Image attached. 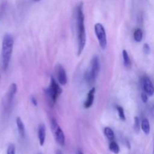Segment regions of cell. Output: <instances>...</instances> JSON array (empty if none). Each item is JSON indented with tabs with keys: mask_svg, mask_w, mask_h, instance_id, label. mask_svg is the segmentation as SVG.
I'll list each match as a JSON object with an SVG mask.
<instances>
[{
	"mask_svg": "<svg viewBox=\"0 0 154 154\" xmlns=\"http://www.w3.org/2000/svg\"><path fill=\"white\" fill-rule=\"evenodd\" d=\"M143 51L146 54H149L150 53V47L147 43L144 44L143 45Z\"/></svg>",
	"mask_w": 154,
	"mask_h": 154,
	"instance_id": "7402d4cb",
	"label": "cell"
},
{
	"mask_svg": "<svg viewBox=\"0 0 154 154\" xmlns=\"http://www.w3.org/2000/svg\"><path fill=\"white\" fill-rule=\"evenodd\" d=\"M123 64L126 69H129L132 67V61L130 60L129 54H128L126 50H123Z\"/></svg>",
	"mask_w": 154,
	"mask_h": 154,
	"instance_id": "4fadbf2b",
	"label": "cell"
},
{
	"mask_svg": "<svg viewBox=\"0 0 154 154\" xmlns=\"http://www.w3.org/2000/svg\"><path fill=\"white\" fill-rule=\"evenodd\" d=\"M94 31L95 34L97 37L99 46L102 49L105 50L107 47V35L105 27L102 23H98L95 24Z\"/></svg>",
	"mask_w": 154,
	"mask_h": 154,
	"instance_id": "52a82bcc",
	"label": "cell"
},
{
	"mask_svg": "<svg viewBox=\"0 0 154 154\" xmlns=\"http://www.w3.org/2000/svg\"><path fill=\"white\" fill-rule=\"evenodd\" d=\"M116 109H117V113H118V116L120 120H123V121H125L126 120V115H125L124 109L121 106H117L116 107Z\"/></svg>",
	"mask_w": 154,
	"mask_h": 154,
	"instance_id": "ac0fdd59",
	"label": "cell"
},
{
	"mask_svg": "<svg viewBox=\"0 0 154 154\" xmlns=\"http://www.w3.org/2000/svg\"><path fill=\"white\" fill-rule=\"evenodd\" d=\"M63 90L60 87V84L57 83L53 77H51L50 85L46 90V96H48L49 103L52 105H54V104L57 102V98L61 94Z\"/></svg>",
	"mask_w": 154,
	"mask_h": 154,
	"instance_id": "277c9868",
	"label": "cell"
},
{
	"mask_svg": "<svg viewBox=\"0 0 154 154\" xmlns=\"http://www.w3.org/2000/svg\"><path fill=\"white\" fill-rule=\"evenodd\" d=\"M51 128L52 130L53 134L54 135L56 141L60 145L63 146L66 142V138H65L64 132H63V129L58 124L57 120L54 118H52L51 120Z\"/></svg>",
	"mask_w": 154,
	"mask_h": 154,
	"instance_id": "5b68a950",
	"label": "cell"
},
{
	"mask_svg": "<svg viewBox=\"0 0 154 154\" xmlns=\"http://www.w3.org/2000/svg\"><path fill=\"white\" fill-rule=\"evenodd\" d=\"M41 0H34L35 2H40Z\"/></svg>",
	"mask_w": 154,
	"mask_h": 154,
	"instance_id": "484cf974",
	"label": "cell"
},
{
	"mask_svg": "<svg viewBox=\"0 0 154 154\" xmlns=\"http://www.w3.org/2000/svg\"><path fill=\"white\" fill-rule=\"evenodd\" d=\"M14 38L11 34L6 33L2 39V69L4 71L7 70L10 63L11 57L14 48Z\"/></svg>",
	"mask_w": 154,
	"mask_h": 154,
	"instance_id": "7a4b0ae2",
	"label": "cell"
},
{
	"mask_svg": "<svg viewBox=\"0 0 154 154\" xmlns=\"http://www.w3.org/2000/svg\"><path fill=\"white\" fill-rule=\"evenodd\" d=\"M38 138L39 144L43 146L45 144V138H46V126L44 123H41L38 128Z\"/></svg>",
	"mask_w": 154,
	"mask_h": 154,
	"instance_id": "8fae6325",
	"label": "cell"
},
{
	"mask_svg": "<svg viewBox=\"0 0 154 154\" xmlns=\"http://www.w3.org/2000/svg\"><path fill=\"white\" fill-rule=\"evenodd\" d=\"M141 87L143 91L147 93L148 96H152L154 95V86L151 80L147 76H144L141 78Z\"/></svg>",
	"mask_w": 154,
	"mask_h": 154,
	"instance_id": "ba28073f",
	"label": "cell"
},
{
	"mask_svg": "<svg viewBox=\"0 0 154 154\" xmlns=\"http://www.w3.org/2000/svg\"><path fill=\"white\" fill-rule=\"evenodd\" d=\"M84 3L80 2L76 7V20L77 30H78V55L80 56L84 51L87 42V34L85 29V17H84V10H83Z\"/></svg>",
	"mask_w": 154,
	"mask_h": 154,
	"instance_id": "6da1fadb",
	"label": "cell"
},
{
	"mask_svg": "<svg viewBox=\"0 0 154 154\" xmlns=\"http://www.w3.org/2000/svg\"><path fill=\"white\" fill-rule=\"evenodd\" d=\"M7 154H16V147L14 144H9L7 148Z\"/></svg>",
	"mask_w": 154,
	"mask_h": 154,
	"instance_id": "ffe728a7",
	"label": "cell"
},
{
	"mask_svg": "<svg viewBox=\"0 0 154 154\" xmlns=\"http://www.w3.org/2000/svg\"><path fill=\"white\" fill-rule=\"evenodd\" d=\"M17 91V86L16 84L13 83L9 87L8 93H6L4 99H3V108H4L5 111H8L10 110L11 107L12 102H13L14 97L15 94Z\"/></svg>",
	"mask_w": 154,
	"mask_h": 154,
	"instance_id": "8992f818",
	"label": "cell"
},
{
	"mask_svg": "<svg viewBox=\"0 0 154 154\" xmlns=\"http://www.w3.org/2000/svg\"><path fill=\"white\" fill-rule=\"evenodd\" d=\"M109 150L114 154H118L120 153V147L116 141H112L109 144Z\"/></svg>",
	"mask_w": 154,
	"mask_h": 154,
	"instance_id": "e0dca14e",
	"label": "cell"
},
{
	"mask_svg": "<svg viewBox=\"0 0 154 154\" xmlns=\"http://www.w3.org/2000/svg\"><path fill=\"white\" fill-rule=\"evenodd\" d=\"M133 38L136 42H141L143 38V32L141 29H136L133 33Z\"/></svg>",
	"mask_w": 154,
	"mask_h": 154,
	"instance_id": "2e32d148",
	"label": "cell"
},
{
	"mask_svg": "<svg viewBox=\"0 0 154 154\" xmlns=\"http://www.w3.org/2000/svg\"><path fill=\"white\" fill-rule=\"evenodd\" d=\"M153 154H154V145H153Z\"/></svg>",
	"mask_w": 154,
	"mask_h": 154,
	"instance_id": "4316f807",
	"label": "cell"
},
{
	"mask_svg": "<svg viewBox=\"0 0 154 154\" xmlns=\"http://www.w3.org/2000/svg\"><path fill=\"white\" fill-rule=\"evenodd\" d=\"M104 134L106 136V138L109 140L110 141H114V138H115V135H114V131L112 130V129H111L110 127H105L104 129Z\"/></svg>",
	"mask_w": 154,
	"mask_h": 154,
	"instance_id": "9a60e30c",
	"label": "cell"
},
{
	"mask_svg": "<svg viewBox=\"0 0 154 154\" xmlns=\"http://www.w3.org/2000/svg\"><path fill=\"white\" fill-rule=\"evenodd\" d=\"M141 101L143 102V103H147V101H148V95L143 91L141 95Z\"/></svg>",
	"mask_w": 154,
	"mask_h": 154,
	"instance_id": "44dd1931",
	"label": "cell"
},
{
	"mask_svg": "<svg viewBox=\"0 0 154 154\" xmlns=\"http://www.w3.org/2000/svg\"><path fill=\"white\" fill-rule=\"evenodd\" d=\"M31 102H32V104L34 105V106L36 107L38 105L37 99H36L35 97H34V96H32V97H31Z\"/></svg>",
	"mask_w": 154,
	"mask_h": 154,
	"instance_id": "603a6c76",
	"label": "cell"
},
{
	"mask_svg": "<svg viewBox=\"0 0 154 154\" xmlns=\"http://www.w3.org/2000/svg\"><path fill=\"white\" fill-rule=\"evenodd\" d=\"M16 124L17 127L18 132H19L20 135L22 138H24L26 135V131H25V126H24L23 122L22 121L21 118L20 117H17L16 118Z\"/></svg>",
	"mask_w": 154,
	"mask_h": 154,
	"instance_id": "7c38bea8",
	"label": "cell"
},
{
	"mask_svg": "<svg viewBox=\"0 0 154 154\" xmlns=\"http://www.w3.org/2000/svg\"><path fill=\"white\" fill-rule=\"evenodd\" d=\"M0 80H1V75H0Z\"/></svg>",
	"mask_w": 154,
	"mask_h": 154,
	"instance_id": "83f0119b",
	"label": "cell"
},
{
	"mask_svg": "<svg viewBox=\"0 0 154 154\" xmlns=\"http://www.w3.org/2000/svg\"><path fill=\"white\" fill-rule=\"evenodd\" d=\"M95 93H96V88L95 87L90 89V91L87 93V99H86V101L84 103V107L86 109H88L93 105V102H94Z\"/></svg>",
	"mask_w": 154,
	"mask_h": 154,
	"instance_id": "30bf717a",
	"label": "cell"
},
{
	"mask_svg": "<svg viewBox=\"0 0 154 154\" xmlns=\"http://www.w3.org/2000/svg\"><path fill=\"white\" fill-rule=\"evenodd\" d=\"M57 80H58V83L60 85L64 86L67 84L68 78L66 72L61 65H58L57 66Z\"/></svg>",
	"mask_w": 154,
	"mask_h": 154,
	"instance_id": "9c48e42d",
	"label": "cell"
},
{
	"mask_svg": "<svg viewBox=\"0 0 154 154\" xmlns=\"http://www.w3.org/2000/svg\"><path fill=\"white\" fill-rule=\"evenodd\" d=\"M57 154H63V153H62L61 151H60V150H58V151L57 152Z\"/></svg>",
	"mask_w": 154,
	"mask_h": 154,
	"instance_id": "d4e9b609",
	"label": "cell"
},
{
	"mask_svg": "<svg viewBox=\"0 0 154 154\" xmlns=\"http://www.w3.org/2000/svg\"><path fill=\"white\" fill-rule=\"evenodd\" d=\"M75 154H84V153H83V152L81 151V150H78L76 151V153H75Z\"/></svg>",
	"mask_w": 154,
	"mask_h": 154,
	"instance_id": "cb8c5ba5",
	"label": "cell"
},
{
	"mask_svg": "<svg viewBox=\"0 0 154 154\" xmlns=\"http://www.w3.org/2000/svg\"><path fill=\"white\" fill-rule=\"evenodd\" d=\"M140 129H141V122L138 117H134V130L135 131V132L138 133Z\"/></svg>",
	"mask_w": 154,
	"mask_h": 154,
	"instance_id": "d6986e66",
	"label": "cell"
},
{
	"mask_svg": "<svg viewBox=\"0 0 154 154\" xmlns=\"http://www.w3.org/2000/svg\"><path fill=\"white\" fill-rule=\"evenodd\" d=\"M100 71V61L98 56L95 55L92 58L89 69L85 73V80L89 86H92L96 81Z\"/></svg>",
	"mask_w": 154,
	"mask_h": 154,
	"instance_id": "3957f363",
	"label": "cell"
},
{
	"mask_svg": "<svg viewBox=\"0 0 154 154\" xmlns=\"http://www.w3.org/2000/svg\"><path fill=\"white\" fill-rule=\"evenodd\" d=\"M141 128L145 135H149L150 132V125L147 118H144L141 123Z\"/></svg>",
	"mask_w": 154,
	"mask_h": 154,
	"instance_id": "5bb4252c",
	"label": "cell"
}]
</instances>
